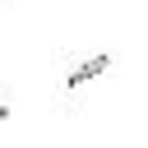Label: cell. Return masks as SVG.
<instances>
[{
	"instance_id": "obj_2",
	"label": "cell",
	"mask_w": 148,
	"mask_h": 148,
	"mask_svg": "<svg viewBox=\"0 0 148 148\" xmlns=\"http://www.w3.org/2000/svg\"><path fill=\"white\" fill-rule=\"evenodd\" d=\"M5 116H9V102H5V97H0V120H5Z\"/></svg>"
},
{
	"instance_id": "obj_1",
	"label": "cell",
	"mask_w": 148,
	"mask_h": 148,
	"mask_svg": "<svg viewBox=\"0 0 148 148\" xmlns=\"http://www.w3.org/2000/svg\"><path fill=\"white\" fill-rule=\"evenodd\" d=\"M106 69H111V56H102V51H97V56H83V60H74V65L65 69V79H60V83H65L69 92H79V88H88V83H92L97 74H106Z\"/></svg>"
}]
</instances>
